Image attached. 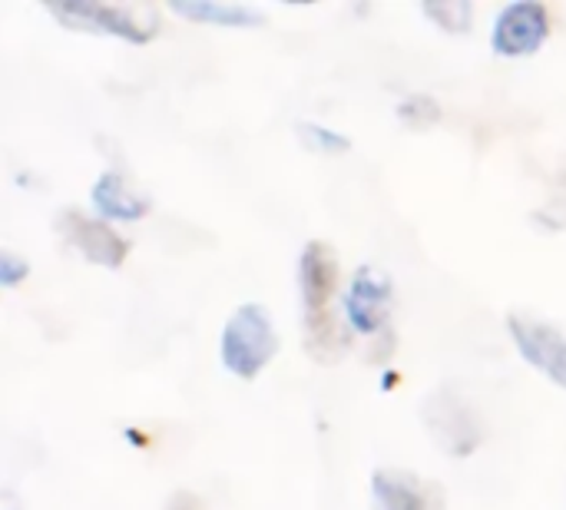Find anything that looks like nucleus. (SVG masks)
<instances>
[{
	"label": "nucleus",
	"instance_id": "0eeeda50",
	"mask_svg": "<svg viewBox=\"0 0 566 510\" xmlns=\"http://www.w3.org/2000/svg\"><path fill=\"white\" fill-rule=\"evenodd\" d=\"M56 229L63 232V239L93 266L103 269H119L129 256V242L106 222V219H93L86 212L76 209H63L56 219Z\"/></svg>",
	"mask_w": 566,
	"mask_h": 510
},
{
	"label": "nucleus",
	"instance_id": "20e7f679",
	"mask_svg": "<svg viewBox=\"0 0 566 510\" xmlns=\"http://www.w3.org/2000/svg\"><path fill=\"white\" fill-rule=\"evenodd\" d=\"M46 10L56 23H63L73 33L116 37L126 43H149L159 33V20L153 17V10L143 7H123L103 0H50Z\"/></svg>",
	"mask_w": 566,
	"mask_h": 510
},
{
	"label": "nucleus",
	"instance_id": "ddd939ff",
	"mask_svg": "<svg viewBox=\"0 0 566 510\" xmlns=\"http://www.w3.org/2000/svg\"><path fill=\"white\" fill-rule=\"evenodd\" d=\"M295 133H298V139H302L305 149L322 153V156H335V153H348V149H352V139H348L345 133H335V129H328V126H322V123L302 119V123L295 126Z\"/></svg>",
	"mask_w": 566,
	"mask_h": 510
},
{
	"label": "nucleus",
	"instance_id": "f8f14e48",
	"mask_svg": "<svg viewBox=\"0 0 566 510\" xmlns=\"http://www.w3.org/2000/svg\"><path fill=\"white\" fill-rule=\"evenodd\" d=\"M421 13L448 33H464L474 20V3L471 0H428L421 3Z\"/></svg>",
	"mask_w": 566,
	"mask_h": 510
},
{
	"label": "nucleus",
	"instance_id": "f257e3e1",
	"mask_svg": "<svg viewBox=\"0 0 566 510\" xmlns=\"http://www.w3.org/2000/svg\"><path fill=\"white\" fill-rule=\"evenodd\" d=\"M338 256L328 242H308L298 256V292H302V335L305 348L318 362H335L348 348L345 322L335 319L332 302L338 295Z\"/></svg>",
	"mask_w": 566,
	"mask_h": 510
},
{
	"label": "nucleus",
	"instance_id": "9d476101",
	"mask_svg": "<svg viewBox=\"0 0 566 510\" xmlns=\"http://www.w3.org/2000/svg\"><path fill=\"white\" fill-rule=\"evenodd\" d=\"M90 202L106 222H136L149 212V199L139 196L116 169H106L96 176L90 189Z\"/></svg>",
	"mask_w": 566,
	"mask_h": 510
},
{
	"label": "nucleus",
	"instance_id": "423d86ee",
	"mask_svg": "<svg viewBox=\"0 0 566 510\" xmlns=\"http://www.w3.org/2000/svg\"><path fill=\"white\" fill-rule=\"evenodd\" d=\"M424 421L431 438L444 448V455L454 458H468L471 451H478L484 438L478 412L454 392H434L424 405Z\"/></svg>",
	"mask_w": 566,
	"mask_h": 510
},
{
	"label": "nucleus",
	"instance_id": "f03ea898",
	"mask_svg": "<svg viewBox=\"0 0 566 510\" xmlns=\"http://www.w3.org/2000/svg\"><path fill=\"white\" fill-rule=\"evenodd\" d=\"M275 355H279V332L272 312L259 302L239 305L229 315L219 342V358L226 372L239 382H255L272 365Z\"/></svg>",
	"mask_w": 566,
	"mask_h": 510
},
{
	"label": "nucleus",
	"instance_id": "7ed1b4c3",
	"mask_svg": "<svg viewBox=\"0 0 566 510\" xmlns=\"http://www.w3.org/2000/svg\"><path fill=\"white\" fill-rule=\"evenodd\" d=\"M391 302H395V285L375 266H358L348 275V285L342 292V315H345L348 332L378 342L381 345V358L395 352Z\"/></svg>",
	"mask_w": 566,
	"mask_h": 510
},
{
	"label": "nucleus",
	"instance_id": "4468645a",
	"mask_svg": "<svg viewBox=\"0 0 566 510\" xmlns=\"http://www.w3.org/2000/svg\"><path fill=\"white\" fill-rule=\"evenodd\" d=\"M398 116H401L405 123H411V126H431V123H438V119H441V106H438V100H434V96L415 93V96L401 100Z\"/></svg>",
	"mask_w": 566,
	"mask_h": 510
},
{
	"label": "nucleus",
	"instance_id": "9b49d317",
	"mask_svg": "<svg viewBox=\"0 0 566 510\" xmlns=\"http://www.w3.org/2000/svg\"><path fill=\"white\" fill-rule=\"evenodd\" d=\"M169 10L176 17H186L192 23H206V27H239V30H252L265 23V13L252 3H229V0H172Z\"/></svg>",
	"mask_w": 566,
	"mask_h": 510
},
{
	"label": "nucleus",
	"instance_id": "1a4fd4ad",
	"mask_svg": "<svg viewBox=\"0 0 566 510\" xmlns=\"http://www.w3.org/2000/svg\"><path fill=\"white\" fill-rule=\"evenodd\" d=\"M371 504L375 510H438L441 501L411 471L378 468L371 475Z\"/></svg>",
	"mask_w": 566,
	"mask_h": 510
},
{
	"label": "nucleus",
	"instance_id": "6e6552de",
	"mask_svg": "<svg viewBox=\"0 0 566 510\" xmlns=\"http://www.w3.org/2000/svg\"><path fill=\"white\" fill-rule=\"evenodd\" d=\"M511 339L517 345V352L524 355V362H531L544 378H551L554 385H560L566 392V335L557 332L554 325L534 319V315H511L507 322Z\"/></svg>",
	"mask_w": 566,
	"mask_h": 510
},
{
	"label": "nucleus",
	"instance_id": "2eb2a0df",
	"mask_svg": "<svg viewBox=\"0 0 566 510\" xmlns=\"http://www.w3.org/2000/svg\"><path fill=\"white\" fill-rule=\"evenodd\" d=\"M27 275H30V262H27L23 256L10 252V249H0V285H3V289H13V285H20Z\"/></svg>",
	"mask_w": 566,
	"mask_h": 510
},
{
	"label": "nucleus",
	"instance_id": "39448f33",
	"mask_svg": "<svg viewBox=\"0 0 566 510\" xmlns=\"http://www.w3.org/2000/svg\"><path fill=\"white\" fill-rule=\"evenodd\" d=\"M551 37V10L541 0H514L501 7L491 27V46L497 56L521 60L534 56Z\"/></svg>",
	"mask_w": 566,
	"mask_h": 510
}]
</instances>
